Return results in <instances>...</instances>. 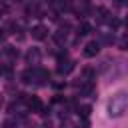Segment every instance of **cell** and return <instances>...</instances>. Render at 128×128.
Masks as SVG:
<instances>
[{
    "mask_svg": "<svg viewBox=\"0 0 128 128\" xmlns=\"http://www.w3.org/2000/svg\"><path fill=\"white\" fill-rule=\"evenodd\" d=\"M12 126H14L12 120H6V122H4V128H12Z\"/></svg>",
    "mask_w": 128,
    "mask_h": 128,
    "instance_id": "52a82bcc",
    "label": "cell"
},
{
    "mask_svg": "<svg viewBox=\"0 0 128 128\" xmlns=\"http://www.w3.org/2000/svg\"><path fill=\"white\" fill-rule=\"evenodd\" d=\"M124 104H126V98H124V94H118V96L114 98V102H110V106H108L110 114H114V116H120V114L124 112Z\"/></svg>",
    "mask_w": 128,
    "mask_h": 128,
    "instance_id": "6da1fadb",
    "label": "cell"
},
{
    "mask_svg": "<svg viewBox=\"0 0 128 128\" xmlns=\"http://www.w3.org/2000/svg\"><path fill=\"white\" fill-rule=\"evenodd\" d=\"M32 36H34L36 40H42V38H46V28H44V26H36V28L32 30Z\"/></svg>",
    "mask_w": 128,
    "mask_h": 128,
    "instance_id": "3957f363",
    "label": "cell"
},
{
    "mask_svg": "<svg viewBox=\"0 0 128 128\" xmlns=\"http://www.w3.org/2000/svg\"><path fill=\"white\" fill-rule=\"evenodd\" d=\"M90 32V24H82L80 26V34H88Z\"/></svg>",
    "mask_w": 128,
    "mask_h": 128,
    "instance_id": "5b68a950",
    "label": "cell"
},
{
    "mask_svg": "<svg viewBox=\"0 0 128 128\" xmlns=\"http://www.w3.org/2000/svg\"><path fill=\"white\" fill-rule=\"evenodd\" d=\"M98 50H100V44H98V42H90V44L86 46L84 54H86V56H94V54H98Z\"/></svg>",
    "mask_w": 128,
    "mask_h": 128,
    "instance_id": "7a4b0ae2",
    "label": "cell"
},
{
    "mask_svg": "<svg viewBox=\"0 0 128 128\" xmlns=\"http://www.w3.org/2000/svg\"><path fill=\"white\" fill-rule=\"evenodd\" d=\"M82 116H88L90 114V106H82V112H80Z\"/></svg>",
    "mask_w": 128,
    "mask_h": 128,
    "instance_id": "8992f818",
    "label": "cell"
},
{
    "mask_svg": "<svg viewBox=\"0 0 128 128\" xmlns=\"http://www.w3.org/2000/svg\"><path fill=\"white\" fill-rule=\"evenodd\" d=\"M28 106H30L32 110H40V108H42V104H40L38 98H30V100H28Z\"/></svg>",
    "mask_w": 128,
    "mask_h": 128,
    "instance_id": "277c9868",
    "label": "cell"
}]
</instances>
